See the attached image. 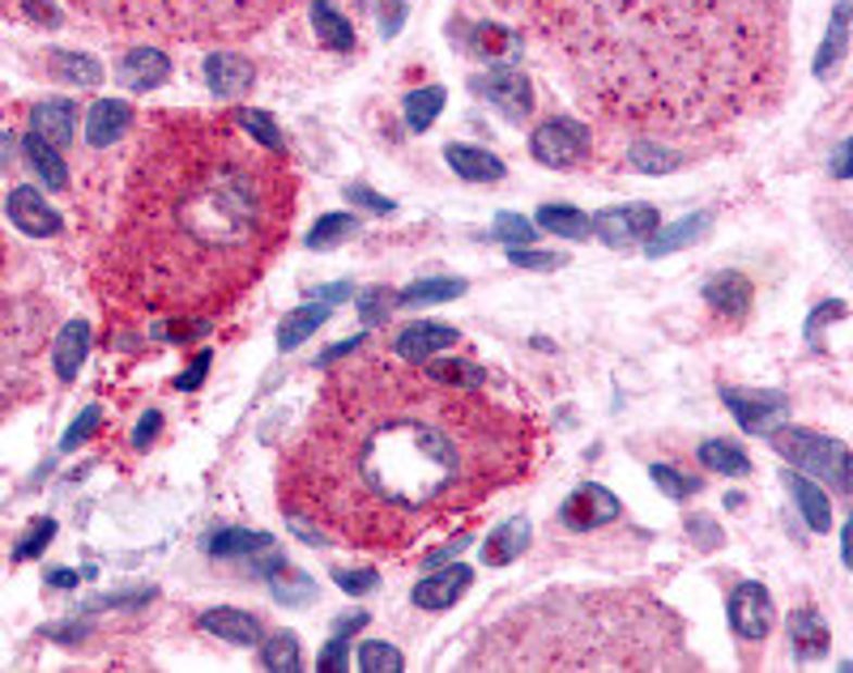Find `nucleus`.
I'll list each match as a JSON object with an SVG mask.
<instances>
[{"label": "nucleus", "instance_id": "1", "mask_svg": "<svg viewBox=\"0 0 853 673\" xmlns=\"http://www.w3.org/2000/svg\"><path fill=\"white\" fill-rule=\"evenodd\" d=\"M534 448V418L487 393L474 363L354 345L286 448L278 495L350 550L401 555L525 482Z\"/></svg>", "mask_w": 853, "mask_h": 673}, {"label": "nucleus", "instance_id": "2", "mask_svg": "<svg viewBox=\"0 0 853 673\" xmlns=\"http://www.w3.org/2000/svg\"><path fill=\"white\" fill-rule=\"evenodd\" d=\"M294 170L235 115L150 112L86 175L90 281L120 320H210L248 294L294 218Z\"/></svg>", "mask_w": 853, "mask_h": 673}, {"label": "nucleus", "instance_id": "3", "mask_svg": "<svg viewBox=\"0 0 853 673\" xmlns=\"http://www.w3.org/2000/svg\"><path fill=\"white\" fill-rule=\"evenodd\" d=\"M555 64L593 119L713 137L790 81L786 0H487Z\"/></svg>", "mask_w": 853, "mask_h": 673}, {"label": "nucleus", "instance_id": "4", "mask_svg": "<svg viewBox=\"0 0 853 673\" xmlns=\"http://www.w3.org/2000/svg\"><path fill=\"white\" fill-rule=\"evenodd\" d=\"M465 670H700V661L653 593L560 588L487 626Z\"/></svg>", "mask_w": 853, "mask_h": 673}, {"label": "nucleus", "instance_id": "5", "mask_svg": "<svg viewBox=\"0 0 853 673\" xmlns=\"http://www.w3.org/2000/svg\"><path fill=\"white\" fill-rule=\"evenodd\" d=\"M52 336V294L39 269L0 234V422L43 396L39 358Z\"/></svg>", "mask_w": 853, "mask_h": 673}, {"label": "nucleus", "instance_id": "6", "mask_svg": "<svg viewBox=\"0 0 853 673\" xmlns=\"http://www.w3.org/2000/svg\"><path fill=\"white\" fill-rule=\"evenodd\" d=\"M81 17L115 30L171 35L179 43L239 39L286 13L294 0H68Z\"/></svg>", "mask_w": 853, "mask_h": 673}, {"label": "nucleus", "instance_id": "7", "mask_svg": "<svg viewBox=\"0 0 853 673\" xmlns=\"http://www.w3.org/2000/svg\"><path fill=\"white\" fill-rule=\"evenodd\" d=\"M773 448L781 452L786 460H794L802 473H815L824 478L837 495H850L853 491V465H850V448L832 435H815V431H802V427H786V431H768Z\"/></svg>", "mask_w": 853, "mask_h": 673}, {"label": "nucleus", "instance_id": "8", "mask_svg": "<svg viewBox=\"0 0 853 673\" xmlns=\"http://www.w3.org/2000/svg\"><path fill=\"white\" fill-rule=\"evenodd\" d=\"M529 154L542 167H555V170L576 167L589 154V128L568 119V115H555V119L538 124V132L529 137Z\"/></svg>", "mask_w": 853, "mask_h": 673}, {"label": "nucleus", "instance_id": "9", "mask_svg": "<svg viewBox=\"0 0 853 673\" xmlns=\"http://www.w3.org/2000/svg\"><path fill=\"white\" fill-rule=\"evenodd\" d=\"M474 94H482L491 107L500 115H509L512 124H525L529 112H534V86H529V77L520 73V68H487V73H478L474 81Z\"/></svg>", "mask_w": 853, "mask_h": 673}, {"label": "nucleus", "instance_id": "10", "mask_svg": "<svg viewBox=\"0 0 853 673\" xmlns=\"http://www.w3.org/2000/svg\"><path fill=\"white\" fill-rule=\"evenodd\" d=\"M730 626L735 635L747 639V644H760L768 639L773 631V597L764 584H739L735 597H730Z\"/></svg>", "mask_w": 853, "mask_h": 673}, {"label": "nucleus", "instance_id": "11", "mask_svg": "<svg viewBox=\"0 0 853 673\" xmlns=\"http://www.w3.org/2000/svg\"><path fill=\"white\" fill-rule=\"evenodd\" d=\"M4 214H9V223L17 226L26 239H52V234L64 230V218H60L35 188H13L9 201H4Z\"/></svg>", "mask_w": 853, "mask_h": 673}, {"label": "nucleus", "instance_id": "12", "mask_svg": "<svg viewBox=\"0 0 853 673\" xmlns=\"http://www.w3.org/2000/svg\"><path fill=\"white\" fill-rule=\"evenodd\" d=\"M593 230H598V239H606L611 247L619 243H636V239H653V230H657V209L653 205H619V209H602L598 218H593Z\"/></svg>", "mask_w": 853, "mask_h": 673}, {"label": "nucleus", "instance_id": "13", "mask_svg": "<svg viewBox=\"0 0 853 673\" xmlns=\"http://www.w3.org/2000/svg\"><path fill=\"white\" fill-rule=\"evenodd\" d=\"M461 333H456L453 325H436V320H414L410 329H401L398 341H393V350H398L405 363H427V358H436V354H444V350H453Z\"/></svg>", "mask_w": 853, "mask_h": 673}, {"label": "nucleus", "instance_id": "14", "mask_svg": "<svg viewBox=\"0 0 853 673\" xmlns=\"http://www.w3.org/2000/svg\"><path fill=\"white\" fill-rule=\"evenodd\" d=\"M619 516V499L598 486V482H585L580 491H572V499L564 504V524L568 529H602Z\"/></svg>", "mask_w": 853, "mask_h": 673}, {"label": "nucleus", "instance_id": "15", "mask_svg": "<svg viewBox=\"0 0 853 673\" xmlns=\"http://www.w3.org/2000/svg\"><path fill=\"white\" fill-rule=\"evenodd\" d=\"M252 81H256V73H252V64L239 56V52H214V56H205V86H210L214 99H243L252 90Z\"/></svg>", "mask_w": 853, "mask_h": 673}, {"label": "nucleus", "instance_id": "16", "mask_svg": "<svg viewBox=\"0 0 853 673\" xmlns=\"http://www.w3.org/2000/svg\"><path fill=\"white\" fill-rule=\"evenodd\" d=\"M722 401L735 409L739 427L747 431H768L786 414V393H747V389H722Z\"/></svg>", "mask_w": 853, "mask_h": 673}, {"label": "nucleus", "instance_id": "17", "mask_svg": "<svg viewBox=\"0 0 853 673\" xmlns=\"http://www.w3.org/2000/svg\"><path fill=\"white\" fill-rule=\"evenodd\" d=\"M474 571L469 567H444V571H431L427 580L414 584V606L418 610H449L461 601V593L469 588Z\"/></svg>", "mask_w": 853, "mask_h": 673}, {"label": "nucleus", "instance_id": "18", "mask_svg": "<svg viewBox=\"0 0 853 673\" xmlns=\"http://www.w3.org/2000/svg\"><path fill=\"white\" fill-rule=\"evenodd\" d=\"M137 124V112L124 99H99L86 115V137L95 150H108L120 137H128V128Z\"/></svg>", "mask_w": 853, "mask_h": 673}, {"label": "nucleus", "instance_id": "19", "mask_svg": "<svg viewBox=\"0 0 853 673\" xmlns=\"http://www.w3.org/2000/svg\"><path fill=\"white\" fill-rule=\"evenodd\" d=\"M167 77H171V60L159 48H133L128 56L120 60V81L128 90H137V94L159 90Z\"/></svg>", "mask_w": 853, "mask_h": 673}, {"label": "nucleus", "instance_id": "20", "mask_svg": "<svg viewBox=\"0 0 853 673\" xmlns=\"http://www.w3.org/2000/svg\"><path fill=\"white\" fill-rule=\"evenodd\" d=\"M86 350H90V325L86 320H68L57 333V341H52V367H57V376L64 384H73V376L81 371Z\"/></svg>", "mask_w": 853, "mask_h": 673}, {"label": "nucleus", "instance_id": "21", "mask_svg": "<svg viewBox=\"0 0 853 673\" xmlns=\"http://www.w3.org/2000/svg\"><path fill=\"white\" fill-rule=\"evenodd\" d=\"M201 631H210V635H218V639H227V644H239V648H252V644H261V622L256 614H248V610H210V614H201Z\"/></svg>", "mask_w": 853, "mask_h": 673}, {"label": "nucleus", "instance_id": "22", "mask_svg": "<svg viewBox=\"0 0 853 673\" xmlns=\"http://www.w3.org/2000/svg\"><path fill=\"white\" fill-rule=\"evenodd\" d=\"M704 303L730 320H742L751 312V281L742 274H717V278L704 285Z\"/></svg>", "mask_w": 853, "mask_h": 673}, {"label": "nucleus", "instance_id": "23", "mask_svg": "<svg viewBox=\"0 0 853 673\" xmlns=\"http://www.w3.org/2000/svg\"><path fill=\"white\" fill-rule=\"evenodd\" d=\"M73 124H77V107L68 99H52V103H39L35 115H30V132L52 141L57 150H64L73 141Z\"/></svg>", "mask_w": 853, "mask_h": 673}, {"label": "nucleus", "instance_id": "24", "mask_svg": "<svg viewBox=\"0 0 853 673\" xmlns=\"http://www.w3.org/2000/svg\"><path fill=\"white\" fill-rule=\"evenodd\" d=\"M850 13H853V0H837L828 39H824V48L815 52V73H819V77H832V73L841 68L845 52H850Z\"/></svg>", "mask_w": 853, "mask_h": 673}, {"label": "nucleus", "instance_id": "25", "mask_svg": "<svg viewBox=\"0 0 853 673\" xmlns=\"http://www.w3.org/2000/svg\"><path fill=\"white\" fill-rule=\"evenodd\" d=\"M529 546V520L525 516H512L509 524H500L487 542H482V562L487 567H509L512 559H520Z\"/></svg>", "mask_w": 853, "mask_h": 673}, {"label": "nucleus", "instance_id": "26", "mask_svg": "<svg viewBox=\"0 0 853 673\" xmlns=\"http://www.w3.org/2000/svg\"><path fill=\"white\" fill-rule=\"evenodd\" d=\"M786 482H790V495H794L802 520H806L815 533H828V529H832V504H828V495H824L806 473H786Z\"/></svg>", "mask_w": 853, "mask_h": 673}, {"label": "nucleus", "instance_id": "27", "mask_svg": "<svg viewBox=\"0 0 853 673\" xmlns=\"http://www.w3.org/2000/svg\"><path fill=\"white\" fill-rule=\"evenodd\" d=\"M790 644H794L798 661H815V657L828 652L832 635H828L824 618L815 614V610H798V614H790Z\"/></svg>", "mask_w": 853, "mask_h": 673}, {"label": "nucleus", "instance_id": "28", "mask_svg": "<svg viewBox=\"0 0 853 673\" xmlns=\"http://www.w3.org/2000/svg\"><path fill=\"white\" fill-rule=\"evenodd\" d=\"M444 158H449V167H453L461 179H469V183H496V179H504V163H500L496 154H487V150L449 145Z\"/></svg>", "mask_w": 853, "mask_h": 673}, {"label": "nucleus", "instance_id": "29", "mask_svg": "<svg viewBox=\"0 0 853 673\" xmlns=\"http://www.w3.org/2000/svg\"><path fill=\"white\" fill-rule=\"evenodd\" d=\"M627 163H631L636 170H644V175H666V170L682 167V154L675 150V145L657 141V137H640V141H631Z\"/></svg>", "mask_w": 853, "mask_h": 673}, {"label": "nucleus", "instance_id": "30", "mask_svg": "<svg viewBox=\"0 0 853 673\" xmlns=\"http://www.w3.org/2000/svg\"><path fill=\"white\" fill-rule=\"evenodd\" d=\"M26 158H30V167L39 170V179L52 188V192H64L68 188V167H64V158H60V150L52 141H43V137H26Z\"/></svg>", "mask_w": 853, "mask_h": 673}, {"label": "nucleus", "instance_id": "31", "mask_svg": "<svg viewBox=\"0 0 853 673\" xmlns=\"http://www.w3.org/2000/svg\"><path fill=\"white\" fill-rule=\"evenodd\" d=\"M325 320H329V307H321V303H312V307H294L283 325H278V350H286V354H290V350H299V345L316 333Z\"/></svg>", "mask_w": 853, "mask_h": 673}, {"label": "nucleus", "instance_id": "32", "mask_svg": "<svg viewBox=\"0 0 853 673\" xmlns=\"http://www.w3.org/2000/svg\"><path fill=\"white\" fill-rule=\"evenodd\" d=\"M48 73L60 81H73V86H99L103 81V64L95 56H81V52H48Z\"/></svg>", "mask_w": 853, "mask_h": 673}, {"label": "nucleus", "instance_id": "33", "mask_svg": "<svg viewBox=\"0 0 853 673\" xmlns=\"http://www.w3.org/2000/svg\"><path fill=\"white\" fill-rule=\"evenodd\" d=\"M308 13H312V26H316V35H321V43H325V48H338V52L354 48V30H350V22L341 17L329 0H312V4H308Z\"/></svg>", "mask_w": 853, "mask_h": 673}, {"label": "nucleus", "instance_id": "34", "mask_svg": "<svg viewBox=\"0 0 853 673\" xmlns=\"http://www.w3.org/2000/svg\"><path fill=\"white\" fill-rule=\"evenodd\" d=\"M444 86H423V90H410L405 94V119L414 132H427L436 124V115L444 112Z\"/></svg>", "mask_w": 853, "mask_h": 673}, {"label": "nucleus", "instance_id": "35", "mask_svg": "<svg viewBox=\"0 0 853 673\" xmlns=\"http://www.w3.org/2000/svg\"><path fill=\"white\" fill-rule=\"evenodd\" d=\"M700 465H704V469H717V473H726V478L751 473V456H747L739 444H726V440L700 444Z\"/></svg>", "mask_w": 853, "mask_h": 673}, {"label": "nucleus", "instance_id": "36", "mask_svg": "<svg viewBox=\"0 0 853 673\" xmlns=\"http://www.w3.org/2000/svg\"><path fill=\"white\" fill-rule=\"evenodd\" d=\"M708 223H713V214H691V218H682V223H675L670 230H662V234L649 243V256H670V252H679L687 243H695V239L708 230Z\"/></svg>", "mask_w": 853, "mask_h": 673}, {"label": "nucleus", "instance_id": "37", "mask_svg": "<svg viewBox=\"0 0 853 673\" xmlns=\"http://www.w3.org/2000/svg\"><path fill=\"white\" fill-rule=\"evenodd\" d=\"M465 294V281L461 278H427L405 285L398 294L401 307H418V303H444V299H461Z\"/></svg>", "mask_w": 853, "mask_h": 673}, {"label": "nucleus", "instance_id": "38", "mask_svg": "<svg viewBox=\"0 0 853 673\" xmlns=\"http://www.w3.org/2000/svg\"><path fill=\"white\" fill-rule=\"evenodd\" d=\"M538 226L551 230V234H560V239H585L593 230L589 218L580 209H572V205H542L538 209Z\"/></svg>", "mask_w": 853, "mask_h": 673}, {"label": "nucleus", "instance_id": "39", "mask_svg": "<svg viewBox=\"0 0 853 673\" xmlns=\"http://www.w3.org/2000/svg\"><path fill=\"white\" fill-rule=\"evenodd\" d=\"M269 546H278L274 537H265V533H214L210 542H205V550L210 555H218V559H227V555H261V550H269Z\"/></svg>", "mask_w": 853, "mask_h": 673}, {"label": "nucleus", "instance_id": "40", "mask_svg": "<svg viewBox=\"0 0 853 673\" xmlns=\"http://www.w3.org/2000/svg\"><path fill=\"white\" fill-rule=\"evenodd\" d=\"M235 124L256 141V145H265V150H278V154H286V141H283V128L274 124V115L265 112H248V107H239L235 112Z\"/></svg>", "mask_w": 853, "mask_h": 673}, {"label": "nucleus", "instance_id": "41", "mask_svg": "<svg viewBox=\"0 0 853 673\" xmlns=\"http://www.w3.org/2000/svg\"><path fill=\"white\" fill-rule=\"evenodd\" d=\"M354 230H359V223L350 214H325L321 223L308 230V247L312 252H329V247H338L341 239H350Z\"/></svg>", "mask_w": 853, "mask_h": 673}, {"label": "nucleus", "instance_id": "42", "mask_svg": "<svg viewBox=\"0 0 853 673\" xmlns=\"http://www.w3.org/2000/svg\"><path fill=\"white\" fill-rule=\"evenodd\" d=\"M261 661H265V670L294 673L299 670V639H294L290 631L269 635V639H265V648H261Z\"/></svg>", "mask_w": 853, "mask_h": 673}, {"label": "nucleus", "instance_id": "43", "mask_svg": "<svg viewBox=\"0 0 853 673\" xmlns=\"http://www.w3.org/2000/svg\"><path fill=\"white\" fill-rule=\"evenodd\" d=\"M359 670L363 673H401L405 661L393 644H380V639H367L359 644Z\"/></svg>", "mask_w": 853, "mask_h": 673}, {"label": "nucleus", "instance_id": "44", "mask_svg": "<svg viewBox=\"0 0 853 673\" xmlns=\"http://www.w3.org/2000/svg\"><path fill=\"white\" fill-rule=\"evenodd\" d=\"M474 52H482V56L516 52V35L509 26H474Z\"/></svg>", "mask_w": 853, "mask_h": 673}, {"label": "nucleus", "instance_id": "45", "mask_svg": "<svg viewBox=\"0 0 853 673\" xmlns=\"http://www.w3.org/2000/svg\"><path fill=\"white\" fill-rule=\"evenodd\" d=\"M649 478L657 482V491L662 495H670V499H682V495H695L700 491V478H687L679 469H670V465H653L649 469Z\"/></svg>", "mask_w": 853, "mask_h": 673}, {"label": "nucleus", "instance_id": "46", "mask_svg": "<svg viewBox=\"0 0 853 673\" xmlns=\"http://www.w3.org/2000/svg\"><path fill=\"white\" fill-rule=\"evenodd\" d=\"M491 234L500 239V243H509V247H525V243H534V226L525 223L520 214H496V226H491Z\"/></svg>", "mask_w": 853, "mask_h": 673}, {"label": "nucleus", "instance_id": "47", "mask_svg": "<svg viewBox=\"0 0 853 673\" xmlns=\"http://www.w3.org/2000/svg\"><path fill=\"white\" fill-rule=\"evenodd\" d=\"M99 427H103V409H99V405H90V409H81V414H77V422H73L68 431H64V440H60V448H64V452L81 448V444H86V440H90V435H95Z\"/></svg>", "mask_w": 853, "mask_h": 673}, {"label": "nucleus", "instance_id": "48", "mask_svg": "<svg viewBox=\"0 0 853 673\" xmlns=\"http://www.w3.org/2000/svg\"><path fill=\"white\" fill-rule=\"evenodd\" d=\"M52 537H57V520H39V524H35V529H30V533H26V537L13 546V559H17V562L39 559V555L48 550V542H52Z\"/></svg>", "mask_w": 853, "mask_h": 673}, {"label": "nucleus", "instance_id": "49", "mask_svg": "<svg viewBox=\"0 0 853 673\" xmlns=\"http://www.w3.org/2000/svg\"><path fill=\"white\" fill-rule=\"evenodd\" d=\"M509 261L516 269H564L560 252H525V247H509Z\"/></svg>", "mask_w": 853, "mask_h": 673}, {"label": "nucleus", "instance_id": "50", "mask_svg": "<svg viewBox=\"0 0 853 673\" xmlns=\"http://www.w3.org/2000/svg\"><path fill=\"white\" fill-rule=\"evenodd\" d=\"M389 303H398V294H389V290H367V294L359 299V316H363L367 325H380V320L389 316Z\"/></svg>", "mask_w": 853, "mask_h": 673}, {"label": "nucleus", "instance_id": "51", "mask_svg": "<svg viewBox=\"0 0 853 673\" xmlns=\"http://www.w3.org/2000/svg\"><path fill=\"white\" fill-rule=\"evenodd\" d=\"M346 661H350V644H346V635H338L325 652H321V661H316V670L321 673H346Z\"/></svg>", "mask_w": 853, "mask_h": 673}, {"label": "nucleus", "instance_id": "52", "mask_svg": "<svg viewBox=\"0 0 853 673\" xmlns=\"http://www.w3.org/2000/svg\"><path fill=\"white\" fill-rule=\"evenodd\" d=\"M338 584H341V593H354V597H363V593H372V588H376V571H372V567H359V571H338Z\"/></svg>", "mask_w": 853, "mask_h": 673}, {"label": "nucleus", "instance_id": "53", "mask_svg": "<svg viewBox=\"0 0 853 673\" xmlns=\"http://www.w3.org/2000/svg\"><path fill=\"white\" fill-rule=\"evenodd\" d=\"M346 196H350V201H359V205H363V209H372V214H393V201H389V196H380V192H372V188H359V183H354V188H346Z\"/></svg>", "mask_w": 853, "mask_h": 673}, {"label": "nucleus", "instance_id": "54", "mask_svg": "<svg viewBox=\"0 0 853 673\" xmlns=\"http://www.w3.org/2000/svg\"><path fill=\"white\" fill-rule=\"evenodd\" d=\"M22 13L30 22H39V26H60V17H64L52 0H22Z\"/></svg>", "mask_w": 853, "mask_h": 673}, {"label": "nucleus", "instance_id": "55", "mask_svg": "<svg viewBox=\"0 0 853 673\" xmlns=\"http://www.w3.org/2000/svg\"><path fill=\"white\" fill-rule=\"evenodd\" d=\"M159 427H163V414H159V409H146L141 422H137V431H133V444H137V448H150V440L159 435Z\"/></svg>", "mask_w": 853, "mask_h": 673}, {"label": "nucleus", "instance_id": "56", "mask_svg": "<svg viewBox=\"0 0 853 673\" xmlns=\"http://www.w3.org/2000/svg\"><path fill=\"white\" fill-rule=\"evenodd\" d=\"M205 371H210V354H197V358H192V367L175 380V389H179V393H192V389L205 380Z\"/></svg>", "mask_w": 853, "mask_h": 673}, {"label": "nucleus", "instance_id": "57", "mask_svg": "<svg viewBox=\"0 0 853 673\" xmlns=\"http://www.w3.org/2000/svg\"><path fill=\"white\" fill-rule=\"evenodd\" d=\"M691 533L700 537V546H704V550H708V546H722V529H717V524H708L704 516H695V520H691Z\"/></svg>", "mask_w": 853, "mask_h": 673}, {"label": "nucleus", "instance_id": "58", "mask_svg": "<svg viewBox=\"0 0 853 673\" xmlns=\"http://www.w3.org/2000/svg\"><path fill=\"white\" fill-rule=\"evenodd\" d=\"M274 593H278V597H283V601H312V597H316V588H312V584H308V580H299V584H294V588H283V584H278V588H274Z\"/></svg>", "mask_w": 853, "mask_h": 673}, {"label": "nucleus", "instance_id": "59", "mask_svg": "<svg viewBox=\"0 0 853 673\" xmlns=\"http://www.w3.org/2000/svg\"><path fill=\"white\" fill-rule=\"evenodd\" d=\"M832 175H850V141H841V150H837V158H832Z\"/></svg>", "mask_w": 853, "mask_h": 673}, {"label": "nucleus", "instance_id": "60", "mask_svg": "<svg viewBox=\"0 0 853 673\" xmlns=\"http://www.w3.org/2000/svg\"><path fill=\"white\" fill-rule=\"evenodd\" d=\"M350 294V285L346 281H338V285H325V290H316V299H329V303H338V299H346Z\"/></svg>", "mask_w": 853, "mask_h": 673}, {"label": "nucleus", "instance_id": "61", "mask_svg": "<svg viewBox=\"0 0 853 673\" xmlns=\"http://www.w3.org/2000/svg\"><path fill=\"white\" fill-rule=\"evenodd\" d=\"M9 163H13V141L0 137V170H9Z\"/></svg>", "mask_w": 853, "mask_h": 673}, {"label": "nucleus", "instance_id": "62", "mask_svg": "<svg viewBox=\"0 0 853 673\" xmlns=\"http://www.w3.org/2000/svg\"><path fill=\"white\" fill-rule=\"evenodd\" d=\"M398 22H401V4H389V13H385V30L393 35V30H398Z\"/></svg>", "mask_w": 853, "mask_h": 673}, {"label": "nucleus", "instance_id": "63", "mask_svg": "<svg viewBox=\"0 0 853 673\" xmlns=\"http://www.w3.org/2000/svg\"><path fill=\"white\" fill-rule=\"evenodd\" d=\"M48 580H52L57 588H68V584H77V575H73V571H52Z\"/></svg>", "mask_w": 853, "mask_h": 673}]
</instances>
